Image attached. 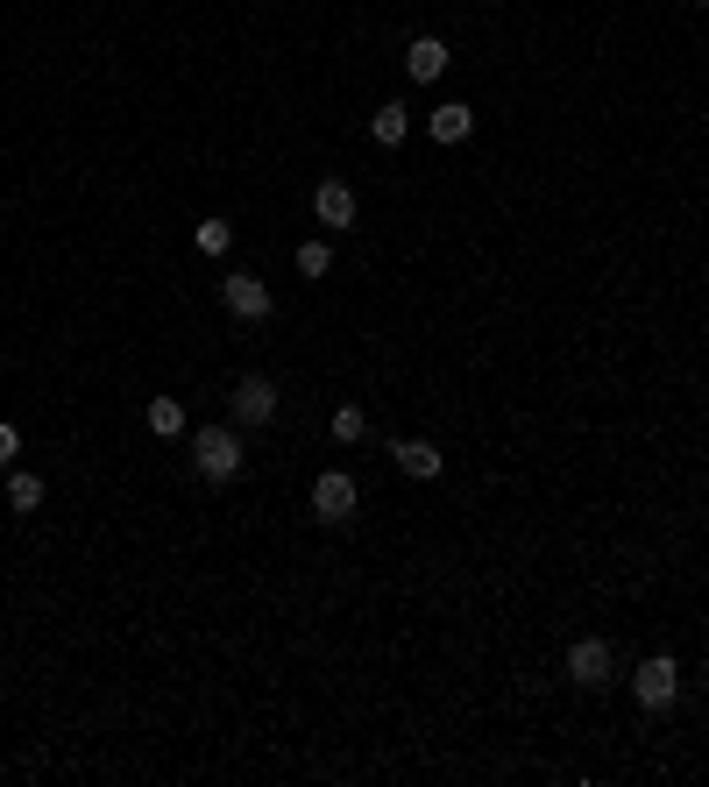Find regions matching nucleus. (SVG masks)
Returning a JSON list of instances; mask_svg holds the SVG:
<instances>
[{"label": "nucleus", "instance_id": "f257e3e1", "mask_svg": "<svg viewBox=\"0 0 709 787\" xmlns=\"http://www.w3.org/2000/svg\"><path fill=\"white\" fill-rule=\"evenodd\" d=\"M191 469H199L206 483H235L242 475V440L227 426H199L191 433Z\"/></svg>", "mask_w": 709, "mask_h": 787}, {"label": "nucleus", "instance_id": "f03ea898", "mask_svg": "<svg viewBox=\"0 0 709 787\" xmlns=\"http://www.w3.org/2000/svg\"><path fill=\"white\" fill-rule=\"evenodd\" d=\"M631 688H639V709H674V696H681V667L667 660V652H653V660H639Z\"/></svg>", "mask_w": 709, "mask_h": 787}, {"label": "nucleus", "instance_id": "7ed1b4c3", "mask_svg": "<svg viewBox=\"0 0 709 787\" xmlns=\"http://www.w3.org/2000/svg\"><path fill=\"white\" fill-rule=\"evenodd\" d=\"M313 518H319V525H348V518H355V475L348 469H327L313 483Z\"/></svg>", "mask_w": 709, "mask_h": 787}, {"label": "nucleus", "instance_id": "20e7f679", "mask_svg": "<svg viewBox=\"0 0 709 787\" xmlns=\"http://www.w3.org/2000/svg\"><path fill=\"white\" fill-rule=\"evenodd\" d=\"M220 305H227L235 319H270V284L248 277V270H235V277H220Z\"/></svg>", "mask_w": 709, "mask_h": 787}, {"label": "nucleus", "instance_id": "39448f33", "mask_svg": "<svg viewBox=\"0 0 709 787\" xmlns=\"http://www.w3.org/2000/svg\"><path fill=\"white\" fill-rule=\"evenodd\" d=\"M610 667H618V660H610L603 639H574L568 646V681L574 688H610Z\"/></svg>", "mask_w": 709, "mask_h": 787}, {"label": "nucleus", "instance_id": "423d86ee", "mask_svg": "<svg viewBox=\"0 0 709 787\" xmlns=\"http://www.w3.org/2000/svg\"><path fill=\"white\" fill-rule=\"evenodd\" d=\"M227 405H235L242 426H270V419H277V383H270V376H242Z\"/></svg>", "mask_w": 709, "mask_h": 787}, {"label": "nucleus", "instance_id": "0eeeda50", "mask_svg": "<svg viewBox=\"0 0 709 787\" xmlns=\"http://www.w3.org/2000/svg\"><path fill=\"white\" fill-rule=\"evenodd\" d=\"M391 462L412 475V483H433L440 475V447L433 440H391Z\"/></svg>", "mask_w": 709, "mask_h": 787}, {"label": "nucleus", "instance_id": "6e6552de", "mask_svg": "<svg viewBox=\"0 0 709 787\" xmlns=\"http://www.w3.org/2000/svg\"><path fill=\"white\" fill-rule=\"evenodd\" d=\"M313 214L327 220V227H355V185H341V178H327L313 191Z\"/></svg>", "mask_w": 709, "mask_h": 787}, {"label": "nucleus", "instance_id": "1a4fd4ad", "mask_svg": "<svg viewBox=\"0 0 709 787\" xmlns=\"http://www.w3.org/2000/svg\"><path fill=\"white\" fill-rule=\"evenodd\" d=\"M405 71L418 86H433L440 71H447V43H440V36H412V50H405Z\"/></svg>", "mask_w": 709, "mask_h": 787}, {"label": "nucleus", "instance_id": "9d476101", "mask_svg": "<svg viewBox=\"0 0 709 787\" xmlns=\"http://www.w3.org/2000/svg\"><path fill=\"white\" fill-rule=\"evenodd\" d=\"M370 136H376L383 149H397V142L412 136V107H405V100H383V107L370 114Z\"/></svg>", "mask_w": 709, "mask_h": 787}, {"label": "nucleus", "instance_id": "9b49d317", "mask_svg": "<svg viewBox=\"0 0 709 787\" xmlns=\"http://www.w3.org/2000/svg\"><path fill=\"white\" fill-rule=\"evenodd\" d=\"M433 142H469V128H475V114H469V100H447V107H433Z\"/></svg>", "mask_w": 709, "mask_h": 787}, {"label": "nucleus", "instance_id": "f8f14e48", "mask_svg": "<svg viewBox=\"0 0 709 787\" xmlns=\"http://www.w3.org/2000/svg\"><path fill=\"white\" fill-rule=\"evenodd\" d=\"M8 511H43V475L8 469Z\"/></svg>", "mask_w": 709, "mask_h": 787}, {"label": "nucleus", "instance_id": "ddd939ff", "mask_svg": "<svg viewBox=\"0 0 709 787\" xmlns=\"http://www.w3.org/2000/svg\"><path fill=\"white\" fill-rule=\"evenodd\" d=\"M149 433H164V440L185 433V405H178V397H149Z\"/></svg>", "mask_w": 709, "mask_h": 787}, {"label": "nucleus", "instance_id": "4468645a", "mask_svg": "<svg viewBox=\"0 0 709 787\" xmlns=\"http://www.w3.org/2000/svg\"><path fill=\"white\" fill-rule=\"evenodd\" d=\"M298 270H305V277H327V270H334V248H327V242H298Z\"/></svg>", "mask_w": 709, "mask_h": 787}, {"label": "nucleus", "instance_id": "2eb2a0df", "mask_svg": "<svg viewBox=\"0 0 709 787\" xmlns=\"http://www.w3.org/2000/svg\"><path fill=\"white\" fill-rule=\"evenodd\" d=\"M227 242H235V227H227V220H199V248H206V256H227Z\"/></svg>", "mask_w": 709, "mask_h": 787}, {"label": "nucleus", "instance_id": "dca6fc26", "mask_svg": "<svg viewBox=\"0 0 709 787\" xmlns=\"http://www.w3.org/2000/svg\"><path fill=\"white\" fill-rule=\"evenodd\" d=\"M370 433V419H362V405H341L334 412V440H362Z\"/></svg>", "mask_w": 709, "mask_h": 787}, {"label": "nucleus", "instance_id": "f3484780", "mask_svg": "<svg viewBox=\"0 0 709 787\" xmlns=\"http://www.w3.org/2000/svg\"><path fill=\"white\" fill-rule=\"evenodd\" d=\"M14 454H22V433H14L8 419H0V469H14Z\"/></svg>", "mask_w": 709, "mask_h": 787}]
</instances>
